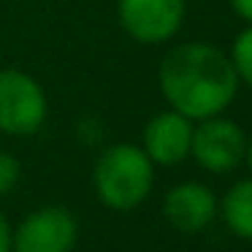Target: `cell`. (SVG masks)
Returning a JSON list of instances; mask_svg holds the SVG:
<instances>
[{
  "label": "cell",
  "mask_w": 252,
  "mask_h": 252,
  "mask_svg": "<svg viewBox=\"0 0 252 252\" xmlns=\"http://www.w3.org/2000/svg\"><path fill=\"white\" fill-rule=\"evenodd\" d=\"M158 79L171 109L187 120L222 114L239 90L230 57L212 44L174 46L160 63Z\"/></svg>",
  "instance_id": "1"
},
{
  "label": "cell",
  "mask_w": 252,
  "mask_h": 252,
  "mask_svg": "<svg viewBox=\"0 0 252 252\" xmlns=\"http://www.w3.org/2000/svg\"><path fill=\"white\" fill-rule=\"evenodd\" d=\"M93 185L103 206L130 212L152 192L155 163L136 144H114L95 163Z\"/></svg>",
  "instance_id": "2"
},
{
  "label": "cell",
  "mask_w": 252,
  "mask_h": 252,
  "mask_svg": "<svg viewBox=\"0 0 252 252\" xmlns=\"http://www.w3.org/2000/svg\"><path fill=\"white\" fill-rule=\"evenodd\" d=\"M46 120V95L35 79L17 68H0V130L30 136Z\"/></svg>",
  "instance_id": "3"
},
{
  "label": "cell",
  "mask_w": 252,
  "mask_h": 252,
  "mask_svg": "<svg viewBox=\"0 0 252 252\" xmlns=\"http://www.w3.org/2000/svg\"><path fill=\"white\" fill-rule=\"evenodd\" d=\"M244 130L233 120H225L220 114L206 117L198 127H192L190 155L209 174H228V171L239 168L244 160Z\"/></svg>",
  "instance_id": "4"
},
{
  "label": "cell",
  "mask_w": 252,
  "mask_h": 252,
  "mask_svg": "<svg viewBox=\"0 0 252 252\" xmlns=\"http://www.w3.org/2000/svg\"><path fill=\"white\" fill-rule=\"evenodd\" d=\"M79 222L68 209L44 206L11 230V252H71L76 247Z\"/></svg>",
  "instance_id": "5"
},
{
  "label": "cell",
  "mask_w": 252,
  "mask_h": 252,
  "mask_svg": "<svg viewBox=\"0 0 252 252\" xmlns=\"http://www.w3.org/2000/svg\"><path fill=\"white\" fill-rule=\"evenodd\" d=\"M120 22L141 44L174 38L185 19V0H120Z\"/></svg>",
  "instance_id": "6"
},
{
  "label": "cell",
  "mask_w": 252,
  "mask_h": 252,
  "mask_svg": "<svg viewBox=\"0 0 252 252\" xmlns=\"http://www.w3.org/2000/svg\"><path fill=\"white\" fill-rule=\"evenodd\" d=\"M163 214L179 233H201L217 217V198L201 182H182L165 192Z\"/></svg>",
  "instance_id": "7"
},
{
  "label": "cell",
  "mask_w": 252,
  "mask_h": 252,
  "mask_svg": "<svg viewBox=\"0 0 252 252\" xmlns=\"http://www.w3.org/2000/svg\"><path fill=\"white\" fill-rule=\"evenodd\" d=\"M192 125L179 111H160L144 127V152L158 165H176L190 155Z\"/></svg>",
  "instance_id": "8"
},
{
  "label": "cell",
  "mask_w": 252,
  "mask_h": 252,
  "mask_svg": "<svg viewBox=\"0 0 252 252\" xmlns=\"http://www.w3.org/2000/svg\"><path fill=\"white\" fill-rule=\"evenodd\" d=\"M222 220L239 239L252 241V179H241L225 192Z\"/></svg>",
  "instance_id": "9"
},
{
  "label": "cell",
  "mask_w": 252,
  "mask_h": 252,
  "mask_svg": "<svg viewBox=\"0 0 252 252\" xmlns=\"http://www.w3.org/2000/svg\"><path fill=\"white\" fill-rule=\"evenodd\" d=\"M230 63H233V68H236V76L252 90V25L236 35Z\"/></svg>",
  "instance_id": "10"
},
{
  "label": "cell",
  "mask_w": 252,
  "mask_h": 252,
  "mask_svg": "<svg viewBox=\"0 0 252 252\" xmlns=\"http://www.w3.org/2000/svg\"><path fill=\"white\" fill-rule=\"evenodd\" d=\"M19 160L14 158V155L3 152L0 149V195H8V192L17 187L19 182Z\"/></svg>",
  "instance_id": "11"
},
{
  "label": "cell",
  "mask_w": 252,
  "mask_h": 252,
  "mask_svg": "<svg viewBox=\"0 0 252 252\" xmlns=\"http://www.w3.org/2000/svg\"><path fill=\"white\" fill-rule=\"evenodd\" d=\"M0 252H11V225L3 212H0Z\"/></svg>",
  "instance_id": "12"
},
{
  "label": "cell",
  "mask_w": 252,
  "mask_h": 252,
  "mask_svg": "<svg viewBox=\"0 0 252 252\" xmlns=\"http://www.w3.org/2000/svg\"><path fill=\"white\" fill-rule=\"evenodd\" d=\"M230 6H233L236 17H241L244 22L252 25V0H230Z\"/></svg>",
  "instance_id": "13"
},
{
  "label": "cell",
  "mask_w": 252,
  "mask_h": 252,
  "mask_svg": "<svg viewBox=\"0 0 252 252\" xmlns=\"http://www.w3.org/2000/svg\"><path fill=\"white\" fill-rule=\"evenodd\" d=\"M244 160H247V165H250V171H252V136L247 138V147H244Z\"/></svg>",
  "instance_id": "14"
}]
</instances>
